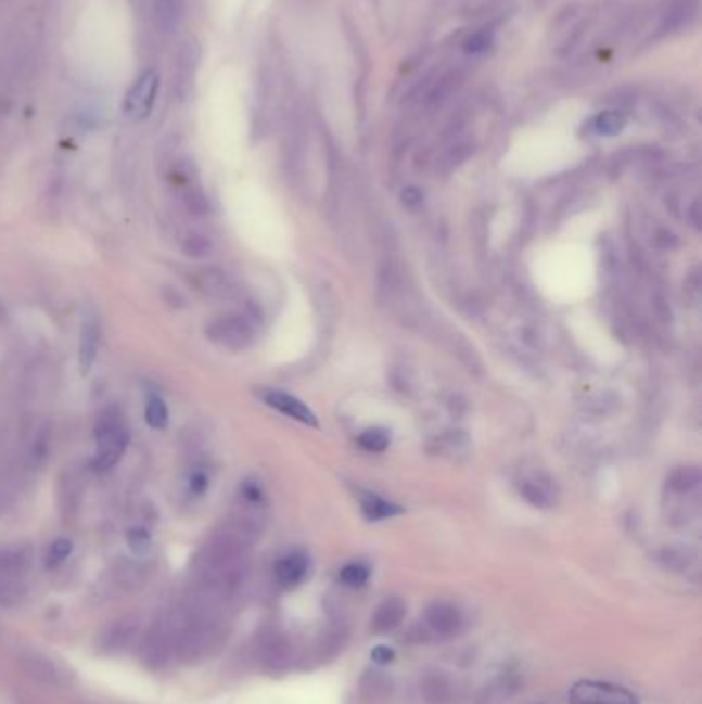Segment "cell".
I'll return each instance as SVG.
<instances>
[{
    "instance_id": "cell-7",
    "label": "cell",
    "mask_w": 702,
    "mask_h": 704,
    "mask_svg": "<svg viewBox=\"0 0 702 704\" xmlns=\"http://www.w3.org/2000/svg\"><path fill=\"white\" fill-rule=\"evenodd\" d=\"M520 492L527 499V503L536 504V507H550L559 499L557 484L554 481H550L546 474H532V476L523 478L520 483Z\"/></svg>"
},
{
    "instance_id": "cell-21",
    "label": "cell",
    "mask_w": 702,
    "mask_h": 704,
    "mask_svg": "<svg viewBox=\"0 0 702 704\" xmlns=\"http://www.w3.org/2000/svg\"><path fill=\"white\" fill-rule=\"evenodd\" d=\"M71 552H73V542L66 538H59L48 548V564L56 566V564L64 563L71 556Z\"/></svg>"
},
{
    "instance_id": "cell-11",
    "label": "cell",
    "mask_w": 702,
    "mask_h": 704,
    "mask_svg": "<svg viewBox=\"0 0 702 704\" xmlns=\"http://www.w3.org/2000/svg\"><path fill=\"white\" fill-rule=\"evenodd\" d=\"M404 614H406V605L398 598H390L385 600L375 616H373V630L375 632H390L394 630L398 624L404 620Z\"/></svg>"
},
{
    "instance_id": "cell-10",
    "label": "cell",
    "mask_w": 702,
    "mask_h": 704,
    "mask_svg": "<svg viewBox=\"0 0 702 704\" xmlns=\"http://www.w3.org/2000/svg\"><path fill=\"white\" fill-rule=\"evenodd\" d=\"M183 20V0H153V21L161 34L171 36Z\"/></svg>"
},
{
    "instance_id": "cell-3",
    "label": "cell",
    "mask_w": 702,
    "mask_h": 704,
    "mask_svg": "<svg viewBox=\"0 0 702 704\" xmlns=\"http://www.w3.org/2000/svg\"><path fill=\"white\" fill-rule=\"evenodd\" d=\"M161 77L157 68H146L137 77V81L130 85L124 98V116L128 120L141 121L151 116L155 101L159 95Z\"/></svg>"
},
{
    "instance_id": "cell-14",
    "label": "cell",
    "mask_w": 702,
    "mask_h": 704,
    "mask_svg": "<svg viewBox=\"0 0 702 704\" xmlns=\"http://www.w3.org/2000/svg\"><path fill=\"white\" fill-rule=\"evenodd\" d=\"M400 511V507H396V504L385 501L382 497H375V495H369V497L362 499V513H365L367 520H371V522L390 520V517L398 515Z\"/></svg>"
},
{
    "instance_id": "cell-22",
    "label": "cell",
    "mask_w": 702,
    "mask_h": 704,
    "mask_svg": "<svg viewBox=\"0 0 702 704\" xmlns=\"http://www.w3.org/2000/svg\"><path fill=\"white\" fill-rule=\"evenodd\" d=\"M208 474L202 470V468H199V470H192L190 474H188V490H190V495H194V497H202L206 490H208Z\"/></svg>"
},
{
    "instance_id": "cell-6",
    "label": "cell",
    "mask_w": 702,
    "mask_h": 704,
    "mask_svg": "<svg viewBox=\"0 0 702 704\" xmlns=\"http://www.w3.org/2000/svg\"><path fill=\"white\" fill-rule=\"evenodd\" d=\"M101 344V328L98 316L87 313L82 320V328H80L79 341V367L80 373L87 375L93 367V362L98 359Z\"/></svg>"
},
{
    "instance_id": "cell-16",
    "label": "cell",
    "mask_w": 702,
    "mask_h": 704,
    "mask_svg": "<svg viewBox=\"0 0 702 704\" xmlns=\"http://www.w3.org/2000/svg\"><path fill=\"white\" fill-rule=\"evenodd\" d=\"M624 124H626V118H624L621 112H603V114H600V116L596 118V121H593L596 130H598L600 135H605V137H614V135H618V132L623 130Z\"/></svg>"
},
{
    "instance_id": "cell-18",
    "label": "cell",
    "mask_w": 702,
    "mask_h": 704,
    "mask_svg": "<svg viewBox=\"0 0 702 704\" xmlns=\"http://www.w3.org/2000/svg\"><path fill=\"white\" fill-rule=\"evenodd\" d=\"M359 443L367 451H385L390 445V433L383 428H369L359 437Z\"/></svg>"
},
{
    "instance_id": "cell-12",
    "label": "cell",
    "mask_w": 702,
    "mask_h": 704,
    "mask_svg": "<svg viewBox=\"0 0 702 704\" xmlns=\"http://www.w3.org/2000/svg\"><path fill=\"white\" fill-rule=\"evenodd\" d=\"M144 419L146 424L155 431H165L169 424V410L167 404L161 398L159 394L151 392L146 396V404H144Z\"/></svg>"
},
{
    "instance_id": "cell-17",
    "label": "cell",
    "mask_w": 702,
    "mask_h": 704,
    "mask_svg": "<svg viewBox=\"0 0 702 704\" xmlns=\"http://www.w3.org/2000/svg\"><path fill=\"white\" fill-rule=\"evenodd\" d=\"M371 571L365 563H350L346 564L341 571V581L348 587H361L367 584Z\"/></svg>"
},
{
    "instance_id": "cell-1",
    "label": "cell",
    "mask_w": 702,
    "mask_h": 704,
    "mask_svg": "<svg viewBox=\"0 0 702 704\" xmlns=\"http://www.w3.org/2000/svg\"><path fill=\"white\" fill-rule=\"evenodd\" d=\"M130 443V431L118 408H105L95 423V458L93 468L107 472L116 468L126 456Z\"/></svg>"
},
{
    "instance_id": "cell-19",
    "label": "cell",
    "mask_w": 702,
    "mask_h": 704,
    "mask_svg": "<svg viewBox=\"0 0 702 704\" xmlns=\"http://www.w3.org/2000/svg\"><path fill=\"white\" fill-rule=\"evenodd\" d=\"M699 481H701L699 470H694V468H684V470L674 474L672 486H674L676 490H680V492H688V490H692V488L699 486Z\"/></svg>"
},
{
    "instance_id": "cell-5",
    "label": "cell",
    "mask_w": 702,
    "mask_h": 704,
    "mask_svg": "<svg viewBox=\"0 0 702 704\" xmlns=\"http://www.w3.org/2000/svg\"><path fill=\"white\" fill-rule=\"evenodd\" d=\"M424 623L429 626V630L437 637H454L458 635L463 628V614L458 605L449 604V602H437L426 607L424 614Z\"/></svg>"
},
{
    "instance_id": "cell-20",
    "label": "cell",
    "mask_w": 702,
    "mask_h": 704,
    "mask_svg": "<svg viewBox=\"0 0 702 704\" xmlns=\"http://www.w3.org/2000/svg\"><path fill=\"white\" fill-rule=\"evenodd\" d=\"M128 546L135 550V552H146L151 548V534L146 527L142 525H135L128 529Z\"/></svg>"
},
{
    "instance_id": "cell-15",
    "label": "cell",
    "mask_w": 702,
    "mask_h": 704,
    "mask_svg": "<svg viewBox=\"0 0 702 704\" xmlns=\"http://www.w3.org/2000/svg\"><path fill=\"white\" fill-rule=\"evenodd\" d=\"M180 247L183 256H188V258H206L213 254V242L196 231L186 233L181 238Z\"/></svg>"
},
{
    "instance_id": "cell-2",
    "label": "cell",
    "mask_w": 702,
    "mask_h": 704,
    "mask_svg": "<svg viewBox=\"0 0 702 704\" xmlns=\"http://www.w3.org/2000/svg\"><path fill=\"white\" fill-rule=\"evenodd\" d=\"M254 325L240 313H225L206 325V338L227 350H245L254 343Z\"/></svg>"
},
{
    "instance_id": "cell-13",
    "label": "cell",
    "mask_w": 702,
    "mask_h": 704,
    "mask_svg": "<svg viewBox=\"0 0 702 704\" xmlns=\"http://www.w3.org/2000/svg\"><path fill=\"white\" fill-rule=\"evenodd\" d=\"M196 64H199L196 50H194L192 46H183V50L180 52V61H178V87L183 89V91H181V100H183V95H186V89H192L194 73H196Z\"/></svg>"
},
{
    "instance_id": "cell-4",
    "label": "cell",
    "mask_w": 702,
    "mask_h": 704,
    "mask_svg": "<svg viewBox=\"0 0 702 704\" xmlns=\"http://www.w3.org/2000/svg\"><path fill=\"white\" fill-rule=\"evenodd\" d=\"M571 704H639V699L624 686L583 680L569 692Z\"/></svg>"
},
{
    "instance_id": "cell-8",
    "label": "cell",
    "mask_w": 702,
    "mask_h": 704,
    "mask_svg": "<svg viewBox=\"0 0 702 704\" xmlns=\"http://www.w3.org/2000/svg\"><path fill=\"white\" fill-rule=\"evenodd\" d=\"M309 575V559L303 552H289L275 566V577L282 587L303 584Z\"/></svg>"
},
{
    "instance_id": "cell-9",
    "label": "cell",
    "mask_w": 702,
    "mask_h": 704,
    "mask_svg": "<svg viewBox=\"0 0 702 704\" xmlns=\"http://www.w3.org/2000/svg\"><path fill=\"white\" fill-rule=\"evenodd\" d=\"M264 402L272 406L275 410H279L289 419H295L299 423L316 424V414L302 400H297V398H293V396H289L284 392H277V389L266 392Z\"/></svg>"
},
{
    "instance_id": "cell-24",
    "label": "cell",
    "mask_w": 702,
    "mask_h": 704,
    "mask_svg": "<svg viewBox=\"0 0 702 704\" xmlns=\"http://www.w3.org/2000/svg\"><path fill=\"white\" fill-rule=\"evenodd\" d=\"M373 660L380 662V664H390V662L394 660V651H390L387 647H378V649L373 651Z\"/></svg>"
},
{
    "instance_id": "cell-23",
    "label": "cell",
    "mask_w": 702,
    "mask_h": 704,
    "mask_svg": "<svg viewBox=\"0 0 702 704\" xmlns=\"http://www.w3.org/2000/svg\"><path fill=\"white\" fill-rule=\"evenodd\" d=\"M488 46H490L488 34H474L470 40L465 41L468 52H484Z\"/></svg>"
}]
</instances>
